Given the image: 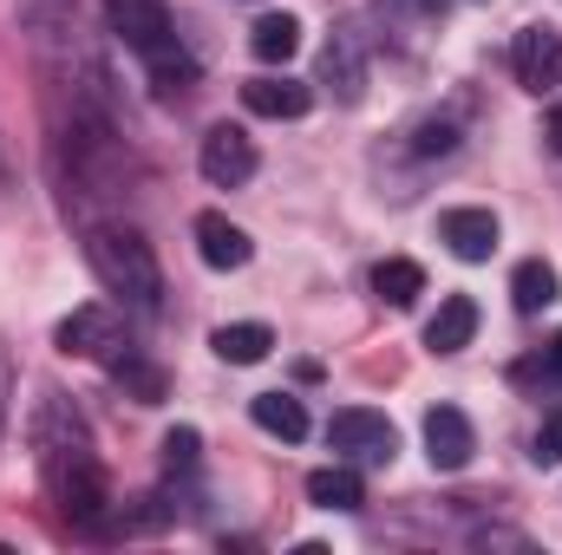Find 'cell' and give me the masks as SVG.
Masks as SVG:
<instances>
[{"label": "cell", "mask_w": 562, "mask_h": 555, "mask_svg": "<svg viewBox=\"0 0 562 555\" xmlns=\"http://www.w3.org/2000/svg\"><path fill=\"white\" fill-rule=\"evenodd\" d=\"M105 13H112L119 39L138 53L144 66H150V79H157V92H164V99H177V92H190V86H196V59L177 46V26H170L164 0H105Z\"/></svg>", "instance_id": "cell-2"}, {"label": "cell", "mask_w": 562, "mask_h": 555, "mask_svg": "<svg viewBox=\"0 0 562 555\" xmlns=\"http://www.w3.org/2000/svg\"><path fill=\"white\" fill-rule=\"evenodd\" d=\"M413 150H419V157H445V150H458V118H425L419 132H413Z\"/></svg>", "instance_id": "cell-22"}, {"label": "cell", "mask_w": 562, "mask_h": 555, "mask_svg": "<svg viewBox=\"0 0 562 555\" xmlns=\"http://www.w3.org/2000/svg\"><path fill=\"white\" fill-rule=\"evenodd\" d=\"M471 451H477V431H471V418L458 406H431L425 412V457H431V471H464Z\"/></svg>", "instance_id": "cell-8"}, {"label": "cell", "mask_w": 562, "mask_h": 555, "mask_svg": "<svg viewBox=\"0 0 562 555\" xmlns=\"http://www.w3.org/2000/svg\"><path fill=\"white\" fill-rule=\"evenodd\" d=\"M53 347L66 353V360H112V347H119V320H112V307H72L66 320H59V333H53Z\"/></svg>", "instance_id": "cell-7"}, {"label": "cell", "mask_w": 562, "mask_h": 555, "mask_svg": "<svg viewBox=\"0 0 562 555\" xmlns=\"http://www.w3.org/2000/svg\"><path fill=\"white\" fill-rule=\"evenodd\" d=\"M210 347H216V360H229V366H262V360L276 353V327H262V320H229V327L210 333Z\"/></svg>", "instance_id": "cell-13"}, {"label": "cell", "mask_w": 562, "mask_h": 555, "mask_svg": "<svg viewBox=\"0 0 562 555\" xmlns=\"http://www.w3.org/2000/svg\"><path fill=\"white\" fill-rule=\"evenodd\" d=\"M327 444H334L340 457H353V464H393V451H400V431H393V418H386V412L347 406V412L327 418Z\"/></svg>", "instance_id": "cell-4"}, {"label": "cell", "mask_w": 562, "mask_h": 555, "mask_svg": "<svg viewBox=\"0 0 562 555\" xmlns=\"http://www.w3.org/2000/svg\"><path fill=\"white\" fill-rule=\"evenodd\" d=\"M196 457H203L196 424H170L164 431V471H196Z\"/></svg>", "instance_id": "cell-21"}, {"label": "cell", "mask_w": 562, "mask_h": 555, "mask_svg": "<svg viewBox=\"0 0 562 555\" xmlns=\"http://www.w3.org/2000/svg\"><path fill=\"white\" fill-rule=\"evenodd\" d=\"M196 256H203L210 269H223V275H229V269H249L256 242H249L223 209H203V216H196Z\"/></svg>", "instance_id": "cell-10"}, {"label": "cell", "mask_w": 562, "mask_h": 555, "mask_svg": "<svg viewBox=\"0 0 562 555\" xmlns=\"http://www.w3.org/2000/svg\"><path fill=\"white\" fill-rule=\"evenodd\" d=\"M307 503H321V510H360L367 503V484H360L353 464H327V471L307 477Z\"/></svg>", "instance_id": "cell-14"}, {"label": "cell", "mask_w": 562, "mask_h": 555, "mask_svg": "<svg viewBox=\"0 0 562 555\" xmlns=\"http://www.w3.org/2000/svg\"><path fill=\"white\" fill-rule=\"evenodd\" d=\"M550 150H562V105L550 112Z\"/></svg>", "instance_id": "cell-24"}, {"label": "cell", "mask_w": 562, "mask_h": 555, "mask_svg": "<svg viewBox=\"0 0 562 555\" xmlns=\"http://www.w3.org/2000/svg\"><path fill=\"white\" fill-rule=\"evenodd\" d=\"M373 294H380L386 307H413V301L425 294V269L419 262H406V256H393V262L373 269Z\"/></svg>", "instance_id": "cell-19"}, {"label": "cell", "mask_w": 562, "mask_h": 555, "mask_svg": "<svg viewBox=\"0 0 562 555\" xmlns=\"http://www.w3.org/2000/svg\"><path fill=\"white\" fill-rule=\"evenodd\" d=\"M530 457L537 464H562V412H550L537 424V444H530Z\"/></svg>", "instance_id": "cell-23"}, {"label": "cell", "mask_w": 562, "mask_h": 555, "mask_svg": "<svg viewBox=\"0 0 562 555\" xmlns=\"http://www.w3.org/2000/svg\"><path fill=\"white\" fill-rule=\"evenodd\" d=\"M510 66H517V86L524 92H557L562 86V33L557 26H524L510 39Z\"/></svg>", "instance_id": "cell-6"}, {"label": "cell", "mask_w": 562, "mask_h": 555, "mask_svg": "<svg viewBox=\"0 0 562 555\" xmlns=\"http://www.w3.org/2000/svg\"><path fill=\"white\" fill-rule=\"evenodd\" d=\"M33 451H40V471H46V490L59 497V510L79 530H99L105 510H112V490H105V471L92 457L86 418L72 412L59 393H46L40 412H33Z\"/></svg>", "instance_id": "cell-1"}, {"label": "cell", "mask_w": 562, "mask_h": 555, "mask_svg": "<svg viewBox=\"0 0 562 555\" xmlns=\"http://www.w3.org/2000/svg\"><path fill=\"white\" fill-rule=\"evenodd\" d=\"M438 242L458 262H491L497 256V216L491 209H445L438 216Z\"/></svg>", "instance_id": "cell-9"}, {"label": "cell", "mask_w": 562, "mask_h": 555, "mask_svg": "<svg viewBox=\"0 0 562 555\" xmlns=\"http://www.w3.org/2000/svg\"><path fill=\"white\" fill-rule=\"evenodd\" d=\"M196 163H203V177H210L216 190H236V183L256 177V138H249L243 125H210Z\"/></svg>", "instance_id": "cell-5"}, {"label": "cell", "mask_w": 562, "mask_h": 555, "mask_svg": "<svg viewBox=\"0 0 562 555\" xmlns=\"http://www.w3.org/2000/svg\"><path fill=\"white\" fill-rule=\"evenodd\" d=\"M243 105L256 118H307L314 112V92L301 79H249L243 86Z\"/></svg>", "instance_id": "cell-12"}, {"label": "cell", "mask_w": 562, "mask_h": 555, "mask_svg": "<svg viewBox=\"0 0 562 555\" xmlns=\"http://www.w3.org/2000/svg\"><path fill=\"white\" fill-rule=\"evenodd\" d=\"M321 79H334L347 105L367 92V66H360V46H353V33H334V39H327V53H321Z\"/></svg>", "instance_id": "cell-17"}, {"label": "cell", "mask_w": 562, "mask_h": 555, "mask_svg": "<svg viewBox=\"0 0 562 555\" xmlns=\"http://www.w3.org/2000/svg\"><path fill=\"white\" fill-rule=\"evenodd\" d=\"M249 418H256L269 438H281V444H301V438H307V412H301V399H288V393H256V399H249Z\"/></svg>", "instance_id": "cell-16"}, {"label": "cell", "mask_w": 562, "mask_h": 555, "mask_svg": "<svg viewBox=\"0 0 562 555\" xmlns=\"http://www.w3.org/2000/svg\"><path fill=\"white\" fill-rule=\"evenodd\" d=\"M550 373L562 380V333H557V347H550Z\"/></svg>", "instance_id": "cell-25"}, {"label": "cell", "mask_w": 562, "mask_h": 555, "mask_svg": "<svg viewBox=\"0 0 562 555\" xmlns=\"http://www.w3.org/2000/svg\"><path fill=\"white\" fill-rule=\"evenodd\" d=\"M294 46H301V20H294V13H262V20L249 26V53H256L262 66H288Z\"/></svg>", "instance_id": "cell-15"}, {"label": "cell", "mask_w": 562, "mask_h": 555, "mask_svg": "<svg viewBox=\"0 0 562 555\" xmlns=\"http://www.w3.org/2000/svg\"><path fill=\"white\" fill-rule=\"evenodd\" d=\"M557 294H562V281H557L550 262H517V275H510V301H517V314H543Z\"/></svg>", "instance_id": "cell-18"}, {"label": "cell", "mask_w": 562, "mask_h": 555, "mask_svg": "<svg viewBox=\"0 0 562 555\" xmlns=\"http://www.w3.org/2000/svg\"><path fill=\"white\" fill-rule=\"evenodd\" d=\"M112 380H119L138 406H157V399L170 393V386H164V373H157V366H144V360H132V353H112Z\"/></svg>", "instance_id": "cell-20"}, {"label": "cell", "mask_w": 562, "mask_h": 555, "mask_svg": "<svg viewBox=\"0 0 562 555\" xmlns=\"http://www.w3.org/2000/svg\"><path fill=\"white\" fill-rule=\"evenodd\" d=\"M86 262H92V275L105 281V294H119L132 307H157L164 301V269H157V256H150V242L138 229L99 223L86 236Z\"/></svg>", "instance_id": "cell-3"}, {"label": "cell", "mask_w": 562, "mask_h": 555, "mask_svg": "<svg viewBox=\"0 0 562 555\" xmlns=\"http://www.w3.org/2000/svg\"><path fill=\"white\" fill-rule=\"evenodd\" d=\"M471 340H477V301L471 294H445L438 314L425 320V347L445 360V353H464Z\"/></svg>", "instance_id": "cell-11"}]
</instances>
